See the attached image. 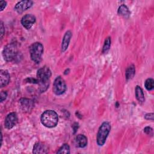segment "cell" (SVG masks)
I'll list each match as a JSON object with an SVG mask.
<instances>
[{
  "label": "cell",
  "mask_w": 154,
  "mask_h": 154,
  "mask_svg": "<svg viewBox=\"0 0 154 154\" xmlns=\"http://www.w3.org/2000/svg\"><path fill=\"white\" fill-rule=\"evenodd\" d=\"M144 87L148 90L150 91L154 88V81L152 78H147L144 82Z\"/></svg>",
  "instance_id": "19"
},
{
  "label": "cell",
  "mask_w": 154,
  "mask_h": 154,
  "mask_svg": "<svg viewBox=\"0 0 154 154\" xmlns=\"http://www.w3.org/2000/svg\"><path fill=\"white\" fill-rule=\"evenodd\" d=\"M72 37V33L70 31H67L66 32L61 43V51L65 52L68 48L70 39Z\"/></svg>",
  "instance_id": "12"
},
{
  "label": "cell",
  "mask_w": 154,
  "mask_h": 154,
  "mask_svg": "<svg viewBox=\"0 0 154 154\" xmlns=\"http://www.w3.org/2000/svg\"><path fill=\"white\" fill-rule=\"evenodd\" d=\"M111 39L110 37H108L106 38L104 42V44L102 48V53L103 54H106L108 51L109 50L110 46H111Z\"/></svg>",
  "instance_id": "18"
},
{
  "label": "cell",
  "mask_w": 154,
  "mask_h": 154,
  "mask_svg": "<svg viewBox=\"0 0 154 154\" xmlns=\"http://www.w3.org/2000/svg\"><path fill=\"white\" fill-rule=\"evenodd\" d=\"M51 71L47 66H43L39 69L37 72V80L38 85V90L40 93L45 92L49 85Z\"/></svg>",
  "instance_id": "1"
},
{
  "label": "cell",
  "mask_w": 154,
  "mask_h": 154,
  "mask_svg": "<svg viewBox=\"0 0 154 154\" xmlns=\"http://www.w3.org/2000/svg\"><path fill=\"white\" fill-rule=\"evenodd\" d=\"M135 75V67L134 64H131L128 67L125 72V76L127 80L131 79Z\"/></svg>",
  "instance_id": "16"
},
{
  "label": "cell",
  "mask_w": 154,
  "mask_h": 154,
  "mask_svg": "<svg viewBox=\"0 0 154 154\" xmlns=\"http://www.w3.org/2000/svg\"><path fill=\"white\" fill-rule=\"evenodd\" d=\"M135 96L137 100L140 103L144 102L145 101V97H144V94L142 88L139 85H137L135 87Z\"/></svg>",
  "instance_id": "15"
},
{
  "label": "cell",
  "mask_w": 154,
  "mask_h": 154,
  "mask_svg": "<svg viewBox=\"0 0 154 154\" xmlns=\"http://www.w3.org/2000/svg\"><path fill=\"white\" fill-rule=\"evenodd\" d=\"M30 57L32 61L38 64L42 60L43 54V46L40 42H35L29 47Z\"/></svg>",
  "instance_id": "4"
},
{
  "label": "cell",
  "mask_w": 154,
  "mask_h": 154,
  "mask_svg": "<svg viewBox=\"0 0 154 154\" xmlns=\"http://www.w3.org/2000/svg\"><path fill=\"white\" fill-rule=\"evenodd\" d=\"M18 54V49L16 43H11L6 45L2 51V56L6 61H12Z\"/></svg>",
  "instance_id": "5"
},
{
  "label": "cell",
  "mask_w": 154,
  "mask_h": 154,
  "mask_svg": "<svg viewBox=\"0 0 154 154\" xmlns=\"http://www.w3.org/2000/svg\"><path fill=\"white\" fill-rule=\"evenodd\" d=\"M20 102L21 103V106L23 107V109H26L28 111L32 105V102L31 100L28 99H22L20 100Z\"/></svg>",
  "instance_id": "17"
},
{
  "label": "cell",
  "mask_w": 154,
  "mask_h": 154,
  "mask_svg": "<svg viewBox=\"0 0 154 154\" xmlns=\"http://www.w3.org/2000/svg\"><path fill=\"white\" fill-rule=\"evenodd\" d=\"M10 81V75L7 70L0 71V87H4L7 85Z\"/></svg>",
  "instance_id": "10"
},
{
  "label": "cell",
  "mask_w": 154,
  "mask_h": 154,
  "mask_svg": "<svg viewBox=\"0 0 154 154\" xmlns=\"http://www.w3.org/2000/svg\"><path fill=\"white\" fill-rule=\"evenodd\" d=\"M0 5H1V11H3L4 9L7 6V2L5 1H0Z\"/></svg>",
  "instance_id": "24"
},
{
  "label": "cell",
  "mask_w": 154,
  "mask_h": 154,
  "mask_svg": "<svg viewBox=\"0 0 154 154\" xmlns=\"http://www.w3.org/2000/svg\"><path fill=\"white\" fill-rule=\"evenodd\" d=\"M40 122L45 127L49 128H54L57 125L58 122V114L54 110H46L41 116Z\"/></svg>",
  "instance_id": "2"
},
{
  "label": "cell",
  "mask_w": 154,
  "mask_h": 154,
  "mask_svg": "<svg viewBox=\"0 0 154 154\" xmlns=\"http://www.w3.org/2000/svg\"><path fill=\"white\" fill-rule=\"evenodd\" d=\"M117 13L120 16H122L125 18H128L131 15V11L129 10L128 7L125 4H122L119 7Z\"/></svg>",
  "instance_id": "14"
},
{
  "label": "cell",
  "mask_w": 154,
  "mask_h": 154,
  "mask_svg": "<svg viewBox=\"0 0 154 154\" xmlns=\"http://www.w3.org/2000/svg\"><path fill=\"white\" fill-rule=\"evenodd\" d=\"M17 116L14 112L9 113L5 117L4 126L6 129H10L13 128L17 123Z\"/></svg>",
  "instance_id": "7"
},
{
  "label": "cell",
  "mask_w": 154,
  "mask_h": 154,
  "mask_svg": "<svg viewBox=\"0 0 154 154\" xmlns=\"http://www.w3.org/2000/svg\"><path fill=\"white\" fill-rule=\"evenodd\" d=\"M76 146L80 148L85 147L87 144V138L83 134H78L76 137Z\"/></svg>",
  "instance_id": "13"
},
{
  "label": "cell",
  "mask_w": 154,
  "mask_h": 154,
  "mask_svg": "<svg viewBox=\"0 0 154 154\" xmlns=\"http://www.w3.org/2000/svg\"><path fill=\"white\" fill-rule=\"evenodd\" d=\"M67 86L64 79L60 76H57L53 84L52 91L56 95H61L66 90Z\"/></svg>",
  "instance_id": "6"
},
{
  "label": "cell",
  "mask_w": 154,
  "mask_h": 154,
  "mask_svg": "<svg viewBox=\"0 0 154 154\" xmlns=\"http://www.w3.org/2000/svg\"><path fill=\"white\" fill-rule=\"evenodd\" d=\"M49 151L48 146L42 142L36 143L32 149L33 153H46Z\"/></svg>",
  "instance_id": "11"
},
{
  "label": "cell",
  "mask_w": 154,
  "mask_h": 154,
  "mask_svg": "<svg viewBox=\"0 0 154 154\" xmlns=\"http://www.w3.org/2000/svg\"><path fill=\"white\" fill-rule=\"evenodd\" d=\"M144 132L147 135H153V129L152 128L149 126H146L144 129Z\"/></svg>",
  "instance_id": "21"
},
{
  "label": "cell",
  "mask_w": 154,
  "mask_h": 154,
  "mask_svg": "<svg viewBox=\"0 0 154 154\" xmlns=\"http://www.w3.org/2000/svg\"><path fill=\"white\" fill-rule=\"evenodd\" d=\"M7 96V92L6 91H2L1 92V102H2Z\"/></svg>",
  "instance_id": "22"
},
{
  "label": "cell",
  "mask_w": 154,
  "mask_h": 154,
  "mask_svg": "<svg viewBox=\"0 0 154 154\" xmlns=\"http://www.w3.org/2000/svg\"><path fill=\"white\" fill-rule=\"evenodd\" d=\"M144 119L146 120H153V113H147L145 114Z\"/></svg>",
  "instance_id": "23"
},
{
  "label": "cell",
  "mask_w": 154,
  "mask_h": 154,
  "mask_svg": "<svg viewBox=\"0 0 154 154\" xmlns=\"http://www.w3.org/2000/svg\"><path fill=\"white\" fill-rule=\"evenodd\" d=\"M35 17L31 14L24 15L21 19V24L26 29H29L35 22Z\"/></svg>",
  "instance_id": "9"
},
{
  "label": "cell",
  "mask_w": 154,
  "mask_h": 154,
  "mask_svg": "<svg viewBox=\"0 0 154 154\" xmlns=\"http://www.w3.org/2000/svg\"><path fill=\"white\" fill-rule=\"evenodd\" d=\"M33 5V1L29 0H23L18 2L15 7L14 10L19 14L22 13L23 11L29 8Z\"/></svg>",
  "instance_id": "8"
},
{
  "label": "cell",
  "mask_w": 154,
  "mask_h": 154,
  "mask_svg": "<svg viewBox=\"0 0 154 154\" xmlns=\"http://www.w3.org/2000/svg\"><path fill=\"white\" fill-rule=\"evenodd\" d=\"M5 33V29H4V26L3 25V23L1 22V38H2L3 37V35Z\"/></svg>",
  "instance_id": "25"
},
{
  "label": "cell",
  "mask_w": 154,
  "mask_h": 154,
  "mask_svg": "<svg viewBox=\"0 0 154 154\" xmlns=\"http://www.w3.org/2000/svg\"><path fill=\"white\" fill-rule=\"evenodd\" d=\"M111 126L109 122H104L100 126L96 137V142L98 146H102L108 136V134L111 131Z\"/></svg>",
  "instance_id": "3"
},
{
  "label": "cell",
  "mask_w": 154,
  "mask_h": 154,
  "mask_svg": "<svg viewBox=\"0 0 154 154\" xmlns=\"http://www.w3.org/2000/svg\"><path fill=\"white\" fill-rule=\"evenodd\" d=\"M57 153H66V154H69L70 153V147L68 145V144H63L58 150L57 152Z\"/></svg>",
  "instance_id": "20"
}]
</instances>
